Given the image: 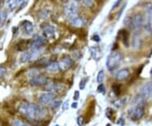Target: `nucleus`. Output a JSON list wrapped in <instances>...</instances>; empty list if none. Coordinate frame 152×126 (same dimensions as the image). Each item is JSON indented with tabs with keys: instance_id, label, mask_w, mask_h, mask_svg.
<instances>
[{
	"instance_id": "1",
	"label": "nucleus",
	"mask_w": 152,
	"mask_h": 126,
	"mask_svg": "<svg viewBox=\"0 0 152 126\" xmlns=\"http://www.w3.org/2000/svg\"><path fill=\"white\" fill-rule=\"evenodd\" d=\"M19 111L20 114L26 115L31 119H41L46 114L41 106L30 103H22L19 106Z\"/></svg>"
},
{
	"instance_id": "2",
	"label": "nucleus",
	"mask_w": 152,
	"mask_h": 126,
	"mask_svg": "<svg viewBox=\"0 0 152 126\" xmlns=\"http://www.w3.org/2000/svg\"><path fill=\"white\" fill-rule=\"evenodd\" d=\"M122 61V54L119 52H113L111 54L109 55L107 62H106V64H107V68L109 71H113L115 70L119 64Z\"/></svg>"
},
{
	"instance_id": "3",
	"label": "nucleus",
	"mask_w": 152,
	"mask_h": 126,
	"mask_svg": "<svg viewBox=\"0 0 152 126\" xmlns=\"http://www.w3.org/2000/svg\"><path fill=\"white\" fill-rule=\"evenodd\" d=\"M128 24L129 26H130L133 29H140L143 26H145V20L144 17L140 13H137L135 15H134L131 18H128Z\"/></svg>"
},
{
	"instance_id": "4",
	"label": "nucleus",
	"mask_w": 152,
	"mask_h": 126,
	"mask_svg": "<svg viewBox=\"0 0 152 126\" xmlns=\"http://www.w3.org/2000/svg\"><path fill=\"white\" fill-rule=\"evenodd\" d=\"M64 14L65 16L70 21L72 19L78 16V5L75 2L70 1L64 6Z\"/></svg>"
},
{
	"instance_id": "5",
	"label": "nucleus",
	"mask_w": 152,
	"mask_h": 126,
	"mask_svg": "<svg viewBox=\"0 0 152 126\" xmlns=\"http://www.w3.org/2000/svg\"><path fill=\"white\" fill-rule=\"evenodd\" d=\"M145 14H146L147 23L145 25L147 32H152V4L151 3H146L144 5Z\"/></svg>"
},
{
	"instance_id": "6",
	"label": "nucleus",
	"mask_w": 152,
	"mask_h": 126,
	"mask_svg": "<svg viewBox=\"0 0 152 126\" xmlns=\"http://www.w3.org/2000/svg\"><path fill=\"white\" fill-rule=\"evenodd\" d=\"M46 44H47L46 38H44V37L39 36V35H35L34 37H33L31 47L35 48H37V49H42Z\"/></svg>"
},
{
	"instance_id": "7",
	"label": "nucleus",
	"mask_w": 152,
	"mask_h": 126,
	"mask_svg": "<svg viewBox=\"0 0 152 126\" xmlns=\"http://www.w3.org/2000/svg\"><path fill=\"white\" fill-rule=\"evenodd\" d=\"M58 64H59V68L61 70H67L73 66L74 61L70 57L66 56L64 59H62V60L58 63Z\"/></svg>"
},
{
	"instance_id": "8",
	"label": "nucleus",
	"mask_w": 152,
	"mask_h": 126,
	"mask_svg": "<svg viewBox=\"0 0 152 126\" xmlns=\"http://www.w3.org/2000/svg\"><path fill=\"white\" fill-rule=\"evenodd\" d=\"M57 95L54 92H48V93L42 94L40 97H39V102L42 104L46 105L48 103H50L53 99L56 98Z\"/></svg>"
},
{
	"instance_id": "9",
	"label": "nucleus",
	"mask_w": 152,
	"mask_h": 126,
	"mask_svg": "<svg viewBox=\"0 0 152 126\" xmlns=\"http://www.w3.org/2000/svg\"><path fill=\"white\" fill-rule=\"evenodd\" d=\"M152 95V82L145 84L140 90V97L143 99L149 98Z\"/></svg>"
},
{
	"instance_id": "10",
	"label": "nucleus",
	"mask_w": 152,
	"mask_h": 126,
	"mask_svg": "<svg viewBox=\"0 0 152 126\" xmlns=\"http://www.w3.org/2000/svg\"><path fill=\"white\" fill-rule=\"evenodd\" d=\"M48 82V79L45 76H41V75H37L31 78L30 81V84L31 86H42L46 85Z\"/></svg>"
},
{
	"instance_id": "11",
	"label": "nucleus",
	"mask_w": 152,
	"mask_h": 126,
	"mask_svg": "<svg viewBox=\"0 0 152 126\" xmlns=\"http://www.w3.org/2000/svg\"><path fill=\"white\" fill-rule=\"evenodd\" d=\"M42 32L44 33V36L45 37L47 38H52L53 37L56 33V30H55L54 26H50L49 24H47L42 26Z\"/></svg>"
},
{
	"instance_id": "12",
	"label": "nucleus",
	"mask_w": 152,
	"mask_h": 126,
	"mask_svg": "<svg viewBox=\"0 0 152 126\" xmlns=\"http://www.w3.org/2000/svg\"><path fill=\"white\" fill-rule=\"evenodd\" d=\"M144 108L142 106H137L136 108H134L132 114H131V118L134 119V120H138L140 119H141L143 115H144Z\"/></svg>"
},
{
	"instance_id": "13",
	"label": "nucleus",
	"mask_w": 152,
	"mask_h": 126,
	"mask_svg": "<svg viewBox=\"0 0 152 126\" xmlns=\"http://www.w3.org/2000/svg\"><path fill=\"white\" fill-rule=\"evenodd\" d=\"M21 26L26 35H32L33 32H34V27H33V24L31 22L29 21H24L21 23Z\"/></svg>"
},
{
	"instance_id": "14",
	"label": "nucleus",
	"mask_w": 152,
	"mask_h": 126,
	"mask_svg": "<svg viewBox=\"0 0 152 126\" xmlns=\"http://www.w3.org/2000/svg\"><path fill=\"white\" fill-rule=\"evenodd\" d=\"M130 75V71L129 69H122L119 71L118 72V74L116 75V79L118 81H124Z\"/></svg>"
},
{
	"instance_id": "15",
	"label": "nucleus",
	"mask_w": 152,
	"mask_h": 126,
	"mask_svg": "<svg viewBox=\"0 0 152 126\" xmlns=\"http://www.w3.org/2000/svg\"><path fill=\"white\" fill-rule=\"evenodd\" d=\"M70 25L72 26H74V27H82V26H84V25H85V21L82 19L81 17L77 16L75 17V18L70 20Z\"/></svg>"
},
{
	"instance_id": "16",
	"label": "nucleus",
	"mask_w": 152,
	"mask_h": 126,
	"mask_svg": "<svg viewBox=\"0 0 152 126\" xmlns=\"http://www.w3.org/2000/svg\"><path fill=\"white\" fill-rule=\"evenodd\" d=\"M60 87H61V86L58 85V84H57V83H52V84L47 85L46 87H45V90L49 92H55L59 91Z\"/></svg>"
},
{
	"instance_id": "17",
	"label": "nucleus",
	"mask_w": 152,
	"mask_h": 126,
	"mask_svg": "<svg viewBox=\"0 0 152 126\" xmlns=\"http://www.w3.org/2000/svg\"><path fill=\"white\" fill-rule=\"evenodd\" d=\"M30 41L28 40H22L19 43L17 44V49L19 51H25L28 48V47L30 46Z\"/></svg>"
},
{
	"instance_id": "18",
	"label": "nucleus",
	"mask_w": 152,
	"mask_h": 126,
	"mask_svg": "<svg viewBox=\"0 0 152 126\" xmlns=\"http://www.w3.org/2000/svg\"><path fill=\"white\" fill-rule=\"evenodd\" d=\"M47 70L49 71L58 72V70H60L59 64L58 62H51V63H49L48 65L47 66Z\"/></svg>"
},
{
	"instance_id": "19",
	"label": "nucleus",
	"mask_w": 152,
	"mask_h": 126,
	"mask_svg": "<svg viewBox=\"0 0 152 126\" xmlns=\"http://www.w3.org/2000/svg\"><path fill=\"white\" fill-rule=\"evenodd\" d=\"M120 34H121V37H122V41L124 44L125 46H129V32L128 31L126 30H122L120 32Z\"/></svg>"
},
{
	"instance_id": "20",
	"label": "nucleus",
	"mask_w": 152,
	"mask_h": 126,
	"mask_svg": "<svg viewBox=\"0 0 152 126\" xmlns=\"http://www.w3.org/2000/svg\"><path fill=\"white\" fill-rule=\"evenodd\" d=\"M6 7L10 11L15 10V9L17 7V0H7Z\"/></svg>"
},
{
	"instance_id": "21",
	"label": "nucleus",
	"mask_w": 152,
	"mask_h": 126,
	"mask_svg": "<svg viewBox=\"0 0 152 126\" xmlns=\"http://www.w3.org/2000/svg\"><path fill=\"white\" fill-rule=\"evenodd\" d=\"M91 55L95 59H99L101 57V50L97 47H93L91 48Z\"/></svg>"
},
{
	"instance_id": "22",
	"label": "nucleus",
	"mask_w": 152,
	"mask_h": 126,
	"mask_svg": "<svg viewBox=\"0 0 152 126\" xmlns=\"http://www.w3.org/2000/svg\"><path fill=\"white\" fill-rule=\"evenodd\" d=\"M62 104V100L58 98L53 99L51 103H50V108L52 109H57L58 108H59V106Z\"/></svg>"
},
{
	"instance_id": "23",
	"label": "nucleus",
	"mask_w": 152,
	"mask_h": 126,
	"mask_svg": "<svg viewBox=\"0 0 152 126\" xmlns=\"http://www.w3.org/2000/svg\"><path fill=\"white\" fill-rule=\"evenodd\" d=\"M7 20V12L5 10H0V29L5 24Z\"/></svg>"
},
{
	"instance_id": "24",
	"label": "nucleus",
	"mask_w": 152,
	"mask_h": 126,
	"mask_svg": "<svg viewBox=\"0 0 152 126\" xmlns=\"http://www.w3.org/2000/svg\"><path fill=\"white\" fill-rule=\"evenodd\" d=\"M12 125L13 126H31L30 124H28L27 122L19 119H15L12 121Z\"/></svg>"
},
{
	"instance_id": "25",
	"label": "nucleus",
	"mask_w": 152,
	"mask_h": 126,
	"mask_svg": "<svg viewBox=\"0 0 152 126\" xmlns=\"http://www.w3.org/2000/svg\"><path fill=\"white\" fill-rule=\"evenodd\" d=\"M29 123L31 126H46V122L41 119H31Z\"/></svg>"
},
{
	"instance_id": "26",
	"label": "nucleus",
	"mask_w": 152,
	"mask_h": 126,
	"mask_svg": "<svg viewBox=\"0 0 152 126\" xmlns=\"http://www.w3.org/2000/svg\"><path fill=\"white\" fill-rule=\"evenodd\" d=\"M29 60H31V54L30 52H26L21 55L20 57V62L21 63H26Z\"/></svg>"
},
{
	"instance_id": "27",
	"label": "nucleus",
	"mask_w": 152,
	"mask_h": 126,
	"mask_svg": "<svg viewBox=\"0 0 152 126\" xmlns=\"http://www.w3.org/2000/svg\"><path fill=\"white\" fill-rule=\"evenodd\" d=\"M112 88H113L114 94L116 96H119L120 93H121V86H120V85H118V84H113Z\"/></svg>"
},
{
	"instance_id": "28",
	"label": "nucleus",
	"mask_w": 152,
	"mask_h": 126,
	"mask_svg": "<svg viewBox=\"0 0 152 126\" xmlns=\"http://www.w3.org/2000/svg\"><path fill=\"white\" fill-rule=\"evenodd\" d=\"M125 103H126V100H125V98L118 99V100H117V101L114 103V106H115L116 108H122V107H124V106Z\"/></svg>"
},
{
	"instance_id": "29",
	"label": "nucleus",
	"mask_w": 152,
	"mask_h": 126,
	"mask_svg": "<svg viewBox=\"0 0 152 126\" xmlns=\"http://www.w3.org/2000/svg\"><path fill=\"white\" fill-rule=\"evenodd\" d=\"M104 76H105V72H104V70L99 71L97 75V82L100 83V84L104 80Z\"/></svg>"
},
{
	"instance_id": "30",
	"label": "nucleus",
	"mask_w": 152,
	"mask_h": 126,
	"mask_svg": "<svg viewBox=\"0 0 152 126\" xmlns=\"http://www.w3.org/2000/svg\"><path fill=\"white\" fill-rule=\"evenodd\" d=\"M113 110L112 109V108H107V110H106V116L109 119H111V120H113L112 119H113Z\"/></svg>"
},
{
	"instance_id": "31",
	"label": "nucleus",
	"mask_w": 152,
	"mask_h": 126,
	"mask_svg": "<svg viewBox=\"0 0 152 126\" xmlns=\"http://www.w3.org/2000/svg\"><path fill=\"white\" fill-rule=\"evenodd\" d=\"M83 2V4L86 7H89V8H91L94 6V0H81Z\"/></svg>"
},
{
	"instance_id": "32",
	"label": "nucleus",
	"mask_w": 152,
	"mask_h": 126,
	"mask_svg": "<svg viewBox=\"0 0 152 126\" xmlns=\"http://www.w3.org/2000/svg\"><path fill=\"white\" fill-rule=\"evenodd\" d=\"M77 124L79 126H83L85 125V118L84 116H79L77 118Z\"/></svg>"
},
{
	"instance_id": "33",
	"label": "nucleus",
	"mask_w": 152,
	"mask_h": 126,
	"mask_svg": "<svg viewBox=\"0 0 152 126\" xmlns=\"http://www.w3.org/2000/svg\"><path fill=\"white\" fill-rule=\"evenodd\" d=\"M86 81L87 80L86 79V78H84V79H82L81 81H80V90H84L85 89V86H86Z\"/></svg>"
},
{
	"instance_id": "34",
	"label": "nucleus",
	"mask_w": 152,
	"mask_h": 126,
	"mask_svg": "<svg viewBox=\"0 0 152 126\" xmlns=\"http://www.w3.org/2000/svg\"><path fill=\"white\" fill-rule=\"evenodd\" d=\"M97 91H98V92H101V93H102V94L105 93L106 89H105V86H104L103 84H100V85L98 86Z\"/></svg>"
},
{
	"instance_id": "35",
	"label": "nucleus",
	"mask_w": 152,
	"mask_h": 126,
	"mask_svg": "<svg viewBox=\"0 0 152 126\" xmlns=\"http://www.w3.org/2000/svg\"><path fill=\"white\" fill-rule=\"evenodd\" d=\"M28 2V0H17V6H25L26 5V3Z\"/></svg>"
},
{
	"instance_id": "36",
	"label": "nucleus",
	"mask_w": 152,
	"mask_h": 126,
	"mask_svg": "<svg viewBox=\"0 0 152 126\" xmlns=\"http://www.w3.org/2000/svg\"><path fill=\"white\" fill-rule=\"evenodd\" d=\"M122 1H123V0H117V1L115 2V4H113V6L112 7V11L114 10H116V9L119 6L120 4L122 3Z\"/></svg>"
},
{
	"instance_id": "37",
	"label": "nucleus",
	"mask_w": 152,
	"mask_h": 126,
	"mask_svg": "<svg viewBox=\"0 0 152 126\" xmlns=\"http://www.w3.org/2000/svg\"><path fill=\"white\" fill-rule=\"evenodd\" d=\"M6 73V69L4 67H0V79Z\"/></svg>"
},
{
	"instance_id": "38",
	"label": "nucleus",
	"mask_w": 152,
	"mask_h": 126,
	"mask_svg": "<svg viewBox=\"0 0 152 126\" xmlns=\"http://www.w3.org/2000/svg\"><path fill=\"white\" fill-rule=\"evenodd\" d=\"M79 98H80V92L75 91V94H74V100L77 101Z\"/></svg>"
},
{
	"instance_id": "39",
	"label": "nucleus",
	"mask_w": 152,
	"mask_h": 126,
	"mask_svg": "<svg viewBox=\"0 0 152 126\" xmlns=\"http://www.w3.org/2000/svg\"><path fill=\"white\" fill-rule=\"evenodd\" d=\"M117 124H118V125H120V126L124 125V119L123 118H121V119H119L118 120Z\"/></svg>"
},
{
	"instance_id": "40",
	"label": "nucleus",
	"mask_w": 152,
	"mask_h": 126,
	"mask_svg": "<svg viewBox=\"0 0 152 126\" xmlns=\"http://www.w3.org/2000/svg\"><path fill=\"white\" fill-rule=\"evenodd\" d=\"M68 108H69V101H67L66 103H64V107H63V110L64 111V110L68 109Z\"/></svg>"
},
{
	"instance_id": "41",
	"label": "nucleus",
	"mask_w": 152,
	"mask_h": 126,
	"mask_svg": "<svg viewBox=\"0 0 152 126\" xmlns=\"http://www.w3.org/2000/svg\"><path fill=\"white\" fill-rule=\"evenodd\" d=\"M77 107H78V103H72V105H71V108H77Z\"/></svg>"
},
{
	"instance_id": "42",
	"label": "nucleus",
	"mask_w": 152,
	"mask_h": 126,
	"mask_svg": "<svg viewBox=\"0 0 152 126\" xmlns=\"http://www.w3.org/2000/svg\"><path fill=\"white\" fill-rule=\"evenodd\" d=\"M93 40H94V41H96V42H99V41H100V38H99V37H98V36L96 35V36H94V37H93Z\"/></svg>"
}]
</instances>
